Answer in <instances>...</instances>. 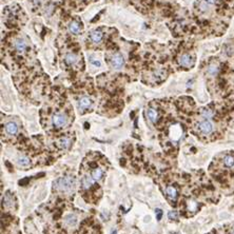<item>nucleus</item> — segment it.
I'll return each instance as SVG.
<instances>
[{
	"mask_svg": "<svg viewBox=\"0 0 234 234\" xmlns=\"http://www.w3.org/2000/svg\"><path fill=\"white\" fill-rule=\"evenodd\" d=\"M55 190L61 191V192H73L76 188V179L73 176H63L57 178L53 183Z\"/></svg>",
	"mask_w": 234,
	"mask_h": 234,
	"instance_id": "1",
	"label": "nucleus"
},
{
	"mask_svg": "<svg viewBox=\"0 0 234 234\" xmlns=\"http://www.w3.org/2000/svg\"><path fill=\"white\" fill-rule=\"evenodd\" d=\"M52 122L55 128H62L68 122V117L63 113H56L52 118Z\"/></svg>",
	"mask_w": 234,
	"mask_h": 234,
	"instance_id": "2",
	"label": "nucleus"
},
{
	"mask_svg": "<svg viewBox=\"0 0 234 234\" xmlns=\"http://www.w3.org/2000/svg\"><path fill=\"white\" fill-rule=\"evenodd\" d=\"M197 128L200 132L203 133V134L208 135V134H210V133L213 131V125H212L211 121H209L208 119H206V120L200 121V122L198 123Z\"/></svg>",
	"mask_w": 234,
	"mask_h": 234,
	"instance_id": "3",
	"label": "nucleus"
},
{
	"mask_svg": "<svg viewBox=\"0 0 234 234\" xmlns=\"http://www.w3.org/2000/svg\"><path fill=\"white\" fill-rule=\"evenodd\" d=\"M111 63L115 69H120L123 64H125V59L120 54L116 53L112 56L111 58Z\"/></svg>",
	"mask_w": 234,
	"mask_h": 234,
	"instance_id": "4",
	"label": "nucleus"
},
{
	"mask_svg": "<svg viewBox=\"0 0 234 234\" xmlns=\"http://www.w3.org/2000/svg\"><path fill=\"white\" fill-rule=\"evenodd\" d=\"M179 63L185 68H190V67L193 65V58L191 57L189 54H183L179 58Z\"/></svg>",
	"mask_w": 234,
	"mask_h": 234,
	"instance_id": "5",
	"label": "nucleus"
},
{
	"mask_svg": "<svg viewBox=\"0 0 234 234\" xmlns=\"http://www.w3.org/2000/svg\"><path fill=\"white\" fill-rule=\"evenodd\" d=\"M71 143H72V140H71V137L69 136H64V137H61L57 140L55 143V145L57 146L59 149H67L71 146Z\"/></svg>",
	"mask_w": 234,
	"mask_h": 234,
	"instance_id": "6",
	"label": "nucleus"
},
{
	"mask_svg": "<svg viewBox=\"0 0 234 234\" xmlns=\"http://www.w3.org/2000/svg\"><path fill=\"white\" fill-rule=\"evenodd\" d=\"M78 106H79V108L81 110H87V109H89L92 106V100L89 97H82V98L79 99V101H78Z\"/></svg>",
	"mask_w": 234,
	"mask_h": 234,
	"instance_id": "7",
	"label": "nucleus"
},
{
	"mask_svg": "<svg viewBox=\"0 0 234 234\" xmlns=\"http://www.w3.org/2000/svg\"><path fill=\"white\" fill-rule=\"evenodd\" d=\"M5 131L10 135H15L18 131V127L15 122H7L5 125Z\"/></svg>",
	"mask_w": 234,
	"mask_h": 234,
	"instance_id": "8",
	"label": "nucleus"
},
{
	"mask_svg": "<svg viewBox=\"0 0 234 234\" xmlns=\"http://www.w3.org/2000/svg\"><path fill=\"white\" fill-rule=\"evenodd\" d=\"M166 193H167V195H168V197H169L170 199H172V200L176 199V197H177V190L175 189V187H173V186L167 187Z\"/></svg>",
	"mask_w": 234,
	"mask_h": 234,
	"instance_id": "9",
	"label": "nucleus"
},
{
	"mask_svg": "<svg viewBox=\"0 0 234 234\" xmlns=\"http://www.w3.org/2000/svg\"><path fill=\"white\" fill-rule=\"evenodd\" d=\"M64 222H65V224L68 225V226H70V227H74L75 225L77 224V217L74 214H69L65 216Z\"/></svg>",
	"mask_w": 234,
	"mask_h": 234,
	"instance_id": "10",
	"label": "nucleus"
},
{
	"mask_svg": "<svg viewBox=\"0 0 234 234\" xmlns=\"http://www.w3.org/2000/svg\"><path fill=\"white\" fill-rule=\"evenodd\" d=\"M15 49H16L19 53H23V52L25 51V49H27V44H25V42H24L23 40H21V39H16V41H15Z\"/></svg>",
	"mask_w": 234,
	"mask_h": 234,
	"instance_id": "11",
	"label": "nucleus"
},
{
	"mask_svg": "<svg viewBox=\"0 0 234 234\" xmlns=\"http://www.w3.org/2000/svg\"><path fill=\"white\" fill-rule=\"evenodd\" d=\"M147 115L152 122H156L157 119H158V113H157L156 110H154V109H152V108H150L147 111Z\"/></svg>",
	"mask_w": 234,
	"mask_h": 234,
	"instance_id": "12",
	"label": "nucleus"
},
{
	"mask_svg": "<svg viewBox=\"0 0 234 234\" xmlns=\"http://www.w3.org/2000/svg\"><path fill=\"white\" fill-rule=\"evenodd\" d=\"M90 38L93 42H100L102 39V33L100 31H94L92 32L91 35H90Z\"/></svg>",
	"mask_w": 234,
	"mask_h": 234,
	"instance_id": "13",
	"label": "nucleus"
},
{
	"mask_svg": "<svg viewBox=\"0 0 234 234\" xmlns=\"http://www.w3.org/2000/svg\"><path fill=\"white\" fill-rule=\"evenodd\" d=\"M91 175H92V178L94 179V180H99V179H101L102 176H104V171H102L101 169L97 168V169H94L92 171Z\"/></svg>",
	"mask_w": 234,
	"mask_h": 234,
	"instance_id": "14",
	"label": "nucleus"
},
{
	"mask_svg": "<svg viewBox=\"0 0 234 234\" xmlns=\"http://www.w3.org/2000/svg\"><path fill=\"white\" fill-rule=\"evenodd\" d=\"M93 185V179L91 178L90 176H88V175H85V176L82 177L81 179V186L82 188L85 189H89L90 187Z\"/></svg>",
	"mask_w": 234,
	"mask_h": 234,
	"instance_id": "15",
	"label": "nucleus"
},
{
	"mask_svg": "<svg viewBox=\"0 0 234 234\" xmlns=\"http://www.w3.org/2000/svg\"><path fill=\"white\" fill-rule=\"evenodd\" d=\"M76 61H77V56L75 54H67V56H65V63L67 64L72 65L74 63H76Z\"/></svg>",
	"mask_w": 234,
	"mask_h": 234,
	"instance_id": "16",
	"label": "nucleus"
},
{
	"mask_svg": "<svg viewBox=\"0 0 234 234\" xmlns=\"http://www.w3.org/2000/svg\"><path fill=\"white\" fill-rule=\"evenodd\" d=\"M224 164L227 167V168H232V167H234V156H232V155L225 156Z\"/></svg>",
	"mask_w": 234,
	"mask_h": 234,
	"instance_id": "17",
	"label": "nucleus"
},
{
	"mask_svg": "<svg viewBox=\"0 0 234 234\" xmlns=\"http://www.w3.org/2000/svg\"><path fill=\"white\" fill-rule=\"evenodd\" d=\"M69 30L70 32H72L73 34H77L80 30V24L77 21H72L69 25Z\"/></svg>",
	"mask_w": 234,
	"mask_h": 234,
	"instance_id": "18",
	"label": "nucleus"
},
{
	"mask_svg": "<svg viewBox=\"0 0 234 234\" xmlns=\"http://www.w3.org/2000/svg\"><path fill=\"white\" fill-rule=\"evenodd\" d=\"M18 164H20V166H23V167H27L30 164V159L28 158V157L25 156H20L19 158H18Z\"/></svg>",
	"mask_w": 234,
	"mask_h": 234,
	"instance_id": "19",
	"label": "nucleus"
},
{
	"mask_svg": "<svg viewBox=\"0 0 234 234\" xmlns=\"http://www.w3.org/2000/svg\"><path fill=\"white\" fill-rule=\"evenodd\" d=\"M188 209L189 211H196V209H197V204H196V201H194V200H189L188 201Z\"/></svg>",
	"mask_w": 234,
	"mask_h": 234,
	"instance_id": "20",
	"label": "nucleus"
},
{
	"mask_svg": "<svg viewBox=\"0 0 234 234\" xmlns=\"http://www.w3.org/2000/svg\"><path fill=\"white\" fill-rule=\"evenodd\" d=\"M212 115H213L212 111L209 110V109H205V110H203V116L204 117H206V118H211Z\"/></svg>",
	"mask_w": 234,
	"mask_h": 234,
	"instance_id": "21",
	"label": "nucleus"
},
{
	"mask_svg": "<svg viewBox=\"0 0 234 234\" xmlns=\"http://www.w3.org/2000/svg\"><path fill=\"white\" fill-rule=\"evenodd\" d=\"M170 220H177V212L175 211H170L169 214H168Z\"/></svg>",
	"mask_w": 234,
	"mask_h": 234,
	"instance_id": "22",
	"label": "nucleus"
},
{
	"mask_svg": "<svg viewBox=\"0 0 234 234\" xmlns=\"http://www.w3.org/2000/svg\"><path fill=\"white\" fill-rule=\"evenodd\" d=\"M217 70H218V69H217L216 65L212 64V65H210V67H209V70H208V71H209V73H210V74L214 75V74H216Z\"/></svg>",
	"mask_w": 234,
	"mask_h": 234,
	"instance_id": "23",
	"label": "nucleus"
},
{
	"mask_svg": "<svg viewBox=\"0 0 234 234\" xmlns=\"http://www.w3.org/2000/svg\"><path fill=\"white\" fill-rule=\"evenodd\" d=\"M156 215H157V220H160L162 216V211L160 209H156Z\"/></svg>",
	"mask_w": 234,
	"mask_h": 234,
	"instance_id": "24",
	"label": "nucleus"
},
{
	"mask_svg": "<svg viewBox=\"0 0 234 234\" xmlns=\"http://www.w3.org/2000/svg\"><path fill=\"white\" fill-rule=\"evenodd\" d=\"M92 64H94L95 67H100V62L98 60H94V59H91Z\"/></svg>",
	"mask_w": 234,
	"mask_h": 234,
	"instance_id": "25",
	"label": "nucleus"
},
{
	"mask_svg": "<svg viewBox=\"0 0 234 234\" xmlns=\"http://www.w3.org/2000/svg\"><path fill=\"white\" fill-rule=\"evenodd\" d=\"M206 1H207L209 4H214V3L216 2V0H206Z\"/></svg>",
	"mask_w": 234,
	"mask_h": 234,
	"instance_id": "26",
	"label": "nucleus"
},
{
	"mask_svg": "<svg viewBox=\"0 0 234 234\" xmlns=\"http://www.w3.org/2000/svg\"><path fill=\"white\" fill-rule=\"evenodd\" d=\"M112 234H116V231H115V230H114V231L112 232Z\"/></svg>",
	"mask_w": 234,
	"mask_h": 234,
	"instance_id": "27",
	"label": "nucleus"
}]
</instances>
